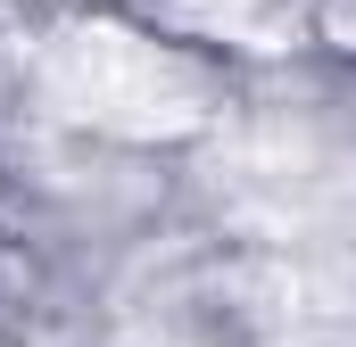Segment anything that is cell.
<instances>
[{
	"mask_svg": "<svg viewBox=\"0 0 356 347\" xmlns=\"http://www.w3.org/2000/svg\"><path fill=\"white\" fill-rule=\"evenodd\" d=\"M42 75H50V99L67 116L124 133V141H175V133L207 124V83L175 50H158L124 25H67L50 42Z\"/></svg>",
	"mask_w": 356,
	"mask_h": 347,
	"instance_id": "cell-1",
	"label": "cell"
}]
</instances>
